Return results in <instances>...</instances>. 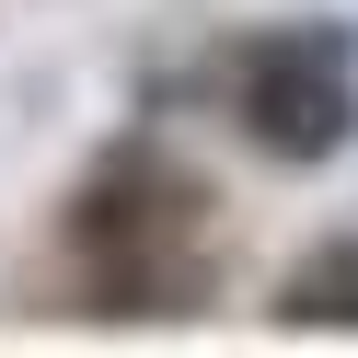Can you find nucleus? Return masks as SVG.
<instances>
[{"label":"nucleus","instance_id":"obj_1","mask_svg":"<svg viewBox=\"0 0 358 358\" xmlns=\"http://www.w3.org/2000/svg\"><path fill=\"white\" fill-rule=\"evenodd\" d=\"M70 255H81V289L127 324L196 301L208 289V255H196V185L162 162H116L93 196L70 208Z\"/></svg>","mask_w":358,"mask_h":358},{"label":"nucleus","instance_id":"obj_2","mask_svg":"<svg viewBox=\"0 0 358 358\" xmlns=\"http://www.w3.org/2000/svg\"><path fill=\"white\" fill-rule=\"evenodd\" d=\"M231 104H243V127H255L278 162H324V150L358 127V58H347L335 24H278V35L243 47Z\"/></svg>","mask_w":358,"mask_h":358},{"label":"nucleus","instance_id":"obj_3","mask_svg":"<svg viewBox=\"0 0 358 358\" xmlns=\"http://www.w3.org/2000/svg\"><path fill=\"white\" fill-rule=\"evenodd\" d=\"M289 324H358V243H324L289 278Z\"/></svg>","mask_w":358,"mask_h":358}]
</instances>
